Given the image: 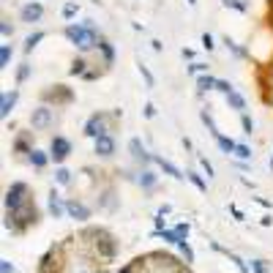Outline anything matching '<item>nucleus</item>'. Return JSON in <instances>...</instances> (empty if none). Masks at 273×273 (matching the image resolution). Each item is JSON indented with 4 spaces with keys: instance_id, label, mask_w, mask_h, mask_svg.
Segmentation results:
<instances>
[{
    "instance_id": "nucleus-8",
    "label": "nucleus",
    "mask_w": 273,
    "mask_h": 273,
    "mask_svg": "<svg viewBox=\"0 0 273 273\" xmlns=\"http://www.w3.org/2000/svg\"><path fill=\"white\" fill-rule=\"evenodd\" d=\"M44 98L46 101H52L55 98V104H69L71 101V90H66V85H55V90H44Z\"/></svg>"
},
{
    "instance_id": "nucleus-20",
    "label": "nucleus",
    "mask_w": 273,
    "mask_h": 273,
    "mask_svg": "<svg viewBox=\"0 0 273 273\" xmlns=\"http://www.w3.org/2000/svg\"><path fill=\"white\" fill-rule=\"evenodd\" d=\"M197 88L199 90H210V88H216V79H213V77H199L197 79Z\"/></svg>"
},
{
    "instance_id": "nucleus-3",
    "label": "nucleus",
    "mask_w": 273,
    "mask_h": 273,
    "mask_svg": "<svg viewBox=\"0 0 273 273\" xmlns=\"http://www.w3.org/2000/svg\"><path fill=\"white\" fill-rule=\"evenodd\" d=\"M85 134L93 137V139H98V137L106 134V118L101 115V112H96V115L88 118V123H85Z\"/></svg>"
},
{
    "instance_id": "nucleus-34",
    "label": "nucleus",
    "mask_w": 273,
    "mask_h": 273,
    "mask_svg": "<svg viewBox=\"0 0 273 273\" xmlns=\"http://www.w3.org/2000/svg\"><path fill=\"white\" fill-rule=\"evenodd\" d=\"M0 33H3V36H11V33H14V28H11V25L3 19V22H0Z\"/></svg>"
},
{
    "instance_id": "nucleus-17",
    "label": "nucleus",
    "mask_w": 273,
    "mask_h": 273,
    "mask_svg": "<svg viewBox=\"0 0 273 273\" xmlns=\"http://www.w3.org/2000/svg\"><path fill=\"white\" fill-rule=\"evenodd\" d=\"M158 235H161L167 243H175V246H181V243H183V238L178 235V230H164V232H158Z\"/></svg>"
},
{
    "instance_id": "nucleus-19",
    "label": "nucleus",
    "mask_w": 273,
    "mask_h": 273,
    "mask_svg": "<svg viewBox=\"0 0 273 273\" xmlns=\"http://www.w3.org/2000/svg\"><path fill=\"white\" fill-rule=\"evenodd\" d=\"M216 142H219V148H222L224 153H232V150H235V148H238V145H235V142H232V139H227V137H222V134H219V137H216Z\"/></svg>"
},
{
    "instance_id": "nucleus-33",
    "label": "nucleus",
    "mask_w": 273,
    "mask_h": 273,
    "mask_svg": "<svg viewBox=\"0 0 273 273\" xmlns=\"http://www.w3.org/2000/svg\"><path fill=\"white\" fill-rule=\"evenodd\" d=\"M139 71H142L145 82H148V85H153V74H150V71H148V66H142V63H139Z\"/></svg>"
},
{
    "instance_id": "nucleus-27",
    "label": "nucleus",
    "mask_w": 273,
    "mask_h": 273,
    "mask_svg": "<svg viewBox=\"0 0 273 273\" xmlns=\"http://www.w3.org/2000/svg\"><path fill=\"white\" fill-rule=\"evenodd\" d=\"M74 14H77V3H66V6H63V17L71 19Z\"/></svg>"
},
{
    "instance_id": "nucleus-39",
    "label": "nucleus",
    "mask_w": 273,
    "mask_h": 273,
    "mask_svg": "<svg viewBox=\"0 0 273 273\" xmlns=\"http://www.w3.org/2000/svg\"><path fill=\"white\" fill-rule=\"evenodd\" d=\"M153 115H156V106H153V104H145V118H153Z\"/></svg>"
},
{
    "instance_id": "nucleus-12",
    "label": "nucleus",
    "mask_w": 273,
    "mask_h": 273,
    "mask_svg": "<svg viewBox=\"0 0 273 273\" xmlns=\"http://www.w3.org/2000/svg\"><path fill=\"white\" fill-rule=\"evenodd\" d=\"M129 150H131V156H134L137 161H150V156H148V153H145L142 142H139L137 137H134V139H131V142H129Z\"/></svg>"
},
{
    "instance_id": "nucleus-7",
    "label": "nucleus",
    "mask_w": 273,
    "mask_h": 273,
    "mask_svg": "<svg viewBox=\"0 0 273 273\" xmlns=\"http://www.w3.org/2000/svg\"><path fill=\"white\" fill-rule=\"evenodd\" d=\"M66 213H69L71 219H77V222H85V219H90V210L85 208L82 202H77V199H69V202H66Z\"/></svg>"
},
{
    "instance_id": "nucleus-9",
    "label": "nucleus",
    "mask_w": 273,
    "mask_h": 273,
    "mask_svg": "<svg viewBox=\"0 0 273 273\" xmlns=\"http://www.w3.org/2000/svg\"><path fill=\"white\" fill-rule=\"evenodd\" d=\"M96 153L98 156H112V153H115V139H112L110 134H104V137H98L96 139Z\"/></svg>"
},
{
    "instance_id": "nucleus-23",
    "label": "nucleus",
    "mask_w": 273,
    "mask_h": 273,
    "mask_svg": "<svg viewBox=\"0 0 273 273\" xmlns=\"http://www.w3.org/2000/svg\"><path fill=\"white\" fill-rule=\"evenodd\" d=\"M186 178H189V181L194 183V186H197L199 191H205V189H208V186H205V181H202V178L197 175V172H186Z\"/></svg>"
},
{
    "instance_id": "nucleus-25",
    "label": "nucleus",
    "mask_w": 273,
    "mask_h": 273,
    "mask_svg": "<svg viewBox=\"0 0 273 273\" xmlns=\"http://www.w3.org/2000/svg\"><path fill=\"white\" fill-rule=\"evenodd\" d=\"M139 183H142L145 189H150V186L156 183V175H153V172H142V175H139Z\"/></svg>"
},
{
    "instance_id": "nucleus-43",
    "label": "nucleus",
    "mask_w": 273,
    "mask_h": 273,
    "mask_svg": "<svg viewBox=\"0 0 273 273\" xmlns=\"http://www.w3.org/2000/svg\"><path fill=\"white\" fill-rule=\"evenodd\" d=\"M270 167H273V161H270Z\"/></svg>"
},
{
    "instance_id": "nucleus-13",
    "label": "nucleus",
    "mask_w": 273,
    "mask_h": 273,
    "mask_svg": "<svg viewBox=\"0 0 273 273\" xmlns=\"http://www.w3.org/2000/svg\"><path fill=\"white\" fill-rule=\"evenodd\" d=\"M156 164H158V167H161L164 172H167V175H172V178H178V181H181V178H183V172H181V170H178V167H175V164H170V161H167V158H161V156H156Z\"/></svg>"
},
{
    "instance_id": "nucleus-28",
    "label": "nucleus",
    "mask_w": 273,
    "mask_h": 273,
    "mask_svg": "<svg viewBox=\"0 0 273 273\" xmlns=\"http://www.w3.org/2000/svg\"><path fill=\"white\" fill-rule=\"evenodd\" d=\"M202 71H208V66H205V63H191L189 66V74H202Z\"/></svg>"
},
{
    "instance_id": "nucleus-22",
    "label": "nucleus",
    "mask_w": 273,
    "mask_h": 273,
    "mask_svg": "<svg viewBox=\"0 0 273 273\" xmlns=\"http://www.w3.org/2000/svg\"><path fill=\"white\" fill-rule=\"evenodd\" d=\"M41 38H44V33H33V36H28V38H25V52H30L33 46L41 41Z\"/></svg>"
},
{
    "instance_id": "nucleus-29",
    "label": "nucleus",
    "mask_w": 273,
    "mask_h": 273,
    "mask_svg": "<svg viewBox=\"0 0 273 273\" xmlns=\"http://www.w3.org/2000/svg\"><path fill=\"white\" fill-rule=\"evenodd\" d=\"M28 77H30V66H28V63H25V66H22V69H19V71H17V79H19V82H25V79H28Z\"/></svg>"
},
{
    "instance_id": "nucleus-1",
    "label": "nucleus",
    "mask_w": 273,
    "mask_h": 273,
    "mask_svg": "<svg viewBox=\"0 0 273 273\" xmlns=\"http://www.w3.org/2000/svg\"><path fill=\"white\" fill-rule=\"evenodd\" d=\"M63 33H66V38H69L77 49H82V52H88L90 46H98V38H96V30H93L90 19L85 25H69Z\"/></svg>"
},
{
    "instance_id": "nucleus-4",
    "label": "nucleus",
    "mask_w": 273,
    "mask_h": 273,
    "mask_svg": "<svg viewBox=\"0 0 273 273\" xmlns=\"http://www.w3.org/2000/svg\"><path fill=\"white\" fill-rule=\"evenodd\" d=\"M71 153V142L66 137H52V145H49V156L55 158L58 164L66 161V156Z\"/></svg>"
},
{
    "instance_id": "nucleus-30",
    "label": "nucleus",
    "mask_w": 273,
    "mask_h": 273,
    "mask_svg": "<svg viewBox=\"0 0 273 273\" xmlns=\"http://www.w3.org/2000/svg\"><path fill=\"white\" fill-rule=\"evenodd\" d=\"M241 123H243V131H246V134H251V131H254V123H251V118H249V115H243V118H241Z\"/></svg>"
},
{
    "instance_id": "nucleus-6",
    "label": "nucleus",
    "mask_w": 273,
    "mask_h": 273,
    "mask_svg": "<svg viewBox=\"0 0 273 273\" xmlns=\"http://www.w3.org/2000/svg\"><path fill=\"white\" fill-rule=\"evenodd\" d=\"M19 17H22V22H38V19L44 17V6L41 3H28V6H22Z\"/></svg>"
},
{
    "instance_id": "nucleus-41",
    "label": "nucleus",
    "mask_w": 273,
    "mask_h": 273,
    "mask_svg": "<svg viewBox=\"0 0 273 273\" xmlns=\"http://www.w3.org/2000/svg\"><path fill=\"white\" fill-rule=\"evenodd\" d=\"M121 273H134V268H131V265H129V268H123Z\"/></svg>"
},
{
    "instance_id": "nucleus-21",
    "label": "nucleus",
    "mask_w": 273,
    "mask_h": 273,
    "mask_svg": "<svg viewBox=\"0 0 273 273\" xmlns=\"http://www.w3.org/2000/svg\"><path fill=\"white\" fill-rule=\"evenodd\" d=\"M55 181L61 183V186H66V183H71V172L66 170V167H61V170L55 172Z\"/></svg>"
},
{
    "instance_id": "nucleus-32",
    "label": "nucleus",
    "mask_w": 273,
    "mask_h": 273,
    "mask_svg": "<svg viewBox=\"0 0 273 273\" xmlns=\"http://www.w3.org/2000/svg\"><path fill=\"white\" fill-rule=\"evenodd\" d=\"M224 6H232V9H238V11H246V3H241V0H224Z\"/></svg>"
},
{
    "instance_id": "nucleus-35",
    "label": "nucleus",
    "mask_w": 273,
    "mask_h": 273,
    "mask_svg": "<svg viewBox=\"0 0 273 273\" xmlns=\"http://www.w3.org/2000/svg\"><path fill=\"white\" fill-rule=\"evenodd\" d=\"M14 268H11V262L9 259H0V273H11Z\"/></svg>"
},
{
    "instance_id": "nucleus-36",
    "label": "nucleus",
    "mask_w": 273,
    "mask_h": 273,
    "mask_svg": "<svg viewBox=\"0 0 273 273\" xmlns=\"http://www.w3.org/2000/svg\"><path fill=\"white\" fill-rule=\"evenodd\" d=\"M202 46H205V49H213V38H210V33H205V36H202Z\"/></svg>"
},
{
    "instance_id": "nucleus-14",
    "label": "nucleus",
    "mask_w": 273,
    "mask_h": 273,
    "mask_svg": "<svg viewBox=\"0 0 273 273\" xmlns=\"http://www.w3.org/2000/svg\"><path fill=\"white\" fill-rule=\"evenodd\" d=\"M46 161H49V156H46L44 150H36V148L30 150V164H33V167L41 170V167H46Z\"/></svg>"
},
{
    "instance_id": "nucleus-24",
    "label": "nucleus",
    "mask_w": 273,
    "mask_h": 273,
    "mask_svg": "<svg viewBox=\"0 0 273 273\" xmlns=\"http://www.w3.org/2000/svg\"><path fill=\"white\" fill-rule=\"evenodd\" d=\"M85 66H88L85 61H74V63H71V69H69V71H71L74 77H77V74H82V77H85V74H88V71H85Z\"/></svg>"
},
{
    "instance_id": "nucleus-16",
    "label": "nucleus",
    "mask_w": 273,
    "mask_h": 273,
    "mask_svg": "<svg viewBox=\"0 0 273 273\" xmlns=\"http://www.w3.org/2000/svg\"><path fill=\"white\" fill-rule=\"evenodd\" d=\"M98 49H101V55H104V63L112 66V61H115V52H112V46L106 44V41H98Z\"/></svg>"
},
{
    "instance_id": "nucleus-10",
    "label": "nucleus",
    "mask_w": 273,
    "mask_h": 273,
    "mask_svg": "<svg viewBox=\"0 0 273 273\" xmlns=\"http://www.w3.org/2000/svg\"><path fill=\"white\" fill-rule=\"evenodd\" d=\"M14 104H17V90L3 93V96H0V115H3V118H9V112L14 110Z\"/></svg>"
},
{
    "instance_id": "nucleus-42",
    "label": "nucleus",
    "mask_w": 273,
    "mask_h": 273,
    "mask_svg": "<svg viewBox=\"0 0 273 273\" xmlns=\"http://www.w3.org/2000/svg\"><path fill=\"white\" fill-rule=\"evenodd\" d=\"M189 3H197V0H189Z\"/></svg>"
},
{
    "instance_id": "nucleus-2",
    "label": "nucleus",
    "mask_w": 273,
    "mask_h": 273,
    "mask_svg": "<svg viewBox=\"0 0 273 273\" xmlns=\"http://www.w3.org/2000/svg\"><path fill=\"white\" fill-rule=\"evenodd\" d=\"M28 194H30L28 183H11V189L6 191V208H9L11 213L19 210L25 202H28Z\"/></svg>"
},
{
    "instance_id": "nucleus-31",
    "label": "nucleus",
    "mask_w": 273,
    "mask_h": 273,
    "mask_svg": "<svg viewBox=\"0 0 273 273\" xmlns=\"http://www.w3.org/2000/svg\"><path fill=\"white\" fill-rule=\"evenodd\" d=\"M235 156H241V158H251V150L246 148V145H238V148H235Z\"/></svg>"
},
{
    "instance_id": "nucleus-40",
    "label": "nucleus",
    "mask_w": 273,
    "mask_h": 273,
    "mask_svg": "<svg viewBox=\"0 0 273 273\" xmlns=\"http://www.w3.org/2000/svg\"><path fill=\"white\" fill-rule=\"evenodd\" d=\"M254 270H257V273H265V270H268V268H265L262 262H254Z\"/></svg>"
},
{
    "instance_id": "nucleus-37",
    "label": "nucleus",
    "mask_w": 273,
    "mask_h": 273,
    "mask_svg": "<svg viewBox=\"0 0 273 273\" xmlns=\"http://www.w3.org/2000/svg\"><path fill=\"white\" fill-rule=\"evenodd\" d=\"M178 235H181V238H186V235H189V224H178Z\"/></svg>"
},
{
    "instance_id": "nucleus-38",
    "label": "nucleus",
    "mask_w": 273,
    "mask_h": 273,
    "mask_svg": "<svg viewBox=\"0 0 273 273\" xmlns=\"http://www.w3.org/2000/svg\"><path fill=\"white\" fill-rule=\"evenodd\" d=\"M199 164L205 167V172H208V178H210V175H213V167H210V161H208V158H199Z\"/></svg>"
},
{
    "instance_id": "nucleus-26",
    "label": "nucleus",
    "mask_w": 273,
    "mask_h": 273,
    "mask_svg": "<svg viewBox=\"0 0 273 273\" xmlns=\"http://www.w3.org/2000/svg\"><path fill=\"white\" fill-rule=\"evenodd\" d=\"M216 90H222V93H227V96H230V93H232V85L227 82V79H216Z\"/></svg>"
},
{
    "instance_id": "nucleus-5",
    "label": "nucleus",
    "mask_w": 273,
    "mask_h": 273,
    "mask_svg": "<svg viewBox=\"0 0 273 273\" xmlns=\"http://www.w3.org/2000/svg\"><path fill=\"white\" fill-rule=\"evenodd\" d=\"M30 126L33 129H46V126H52V106H36L30 115Z\"/></svg>"
},
{
    "instance_id": "nucleus-15",
    "label": "nucleus",
    "mask_w": 273,
    "mask_h": 273,
    "mask_svg": "<svg viewBox=\"0 0 273 273\" xmlns=\"http://www.w3.org/2000/svg\"><path fill=\"white\" fill-rule=\"evenodd\" d=\"M227 104L232 106V110H246V98L241 96V93H235V90L227 96Z\"/></svg>"
},
{
    "instance_id": "nucleus-11",
    "label": "nucleus",
    "mask_w": 273,
    "mask_h": 273,
    "mask_svg": "<svg viewBox=\"0 0 273 273\" xmlns=\"http://www.w3.org/2000/svg\"><path fill=\"white\" fill-rule=\"evenodd\" d=\"M63 210H66V205L61 202V197H58V191L52 189V191H49V213H52V216H55V219H61V216H63Z\"/></svg>"
},
{
    "instance_id": "nucleus-18",
    "label": "nucleus",
    "mask_w": 273,
    "mask_h": 273,
    "mask_svg": "<svg viewBox=\"0 0 273 273\" xmlns=\"http://www.w3.org/2000/svg\"><path fill=\"white\" fill-rule=\"evenodd\" d=\"M9 63H11V46L3 44L0 46V69H9Z\"/></svg>"
}]
</instances>
